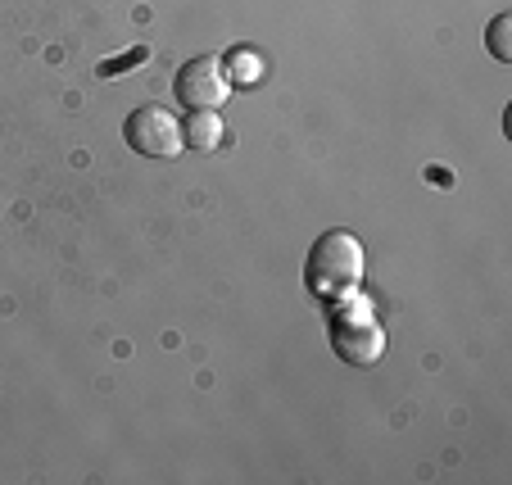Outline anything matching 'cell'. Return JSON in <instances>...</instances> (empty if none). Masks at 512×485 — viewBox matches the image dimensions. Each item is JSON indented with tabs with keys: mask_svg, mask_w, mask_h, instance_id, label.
Masks as SVG:
<instances>
[{
	"mask_svg": "<svg viewBox=\"0 0 512 485\" xmlns=\"http://www.w3.org/2000/svg\"><path fill=\"white\" fill-rule=\"evenodd\" d=\"M363 272H368V250L354 232L345 227H331L318 241L309 245V259H304V291L322 304H336L345 295H358L363 286Z\"/></svg>",
	"mask_w": 512,
	"mask_h": 485,
	"instance_id": "1",
	"label": "cell"
},
{
	"mask_svg": "<svg viewBox=\"0 0 512 485\" xmlns=\"http://www.w3.org/2000/svg\"><path fill=\"white\" fill-rule=\"evenodd\" d=\"M327 340H331V354L340 363H349V368H377L386 359V327H381L377 313L358 295H345V300L331 304Z\"/></svg>",
	"mask_w": 512,
	"mask_h": 485,
	"instance_id": "2",
	"label": "cell"
},
{
	"mask_svg": "<svg viewBox=\"0 0 512 485\" xmlns=\"http://www.w3.org/2000/svg\"><path fill=\"white\" fill-rule=\"evenodd\" d=\"M123 141L136 150L141 159H177L186 150L182 141V118L164 105H141L127 114L123 123Z\"/></svg>",
	"mask_w": 512,
	"mask_h": 485,
	"instance_id": "3",
	"label": "cell"
},
{
	"mask_svg": "<svg viewBox=\"0 0 512 485\" xmlns=\"http://www.w3.org/2000/svg\"><path fill=\"white\" fill-rule=\"evenodd\" d=\"M173 96L182 109H223L232 96V78L223 68V55H195L177 68Z\"/></svg>",
	"mask_w": 512,
	"mask_h": 485,
	"instance_id": "4",
	"label": "cell"
},
{
	"mask_svg": "<svg viewBox=\"0 0 512 485\" xmlns=\"http://www.w3.org/2000/svg\"><path fill=\"white\" fill-rule=\"evenodd\" d=\"M182 141L195 155H209V150L223 146V114L218 109H191L182 123Z\"/></svg>",
	"mask_w": 512,
	"mask_h": 485,
	"instance_id": "5",
	"label": "cell"
},
{
	"mask_svg": "<svg viewBox=\"0 0 512 485\" xmlns=\"http://www.w3.org/2000/svg\"><path fill=\"white\" fill-rule=\"evenodd\" d=\"M223 68H227V78H232V87H259L263 73H268V64H263L259 50L250 46H236L223 55Z\"/></svg>",
	"mask_w": 512,
	"mask_h": 485,
	"instance_id": "6",
	"label": "cell"
},
{
	"mask_svg": "<svg viewBox=\"0 0 512 485\" xmlns=\"http://www.w3.org/2000/svg\"><path fill=\"white\" fill-rule=\"evenodd\" d=\"M485 50H490V59H499V64H512V14L490 19V28H485Z\"/></svg>",
	"mask_w": 512,
	"mask_h": 485,
	"instance_id": "7",
	"label": "cell"
},
{
	"mask_svg": "<svg viewBox=\"0 0 512 485\" xmlns=\"http://www.w3.org/2000/svg\"><path fill=\"white\" fill-rule=\"evenodd\" d=\"M145 55H150V50H145V46H136V50H127L123 59H105V64H100V78H118V73H123V68L141 64Z\"/></svg>",
	"mask_w": 512,
	"mask_h": 485,
	"instance_id": "8",
	"label": "cell"
}]
</instances>
